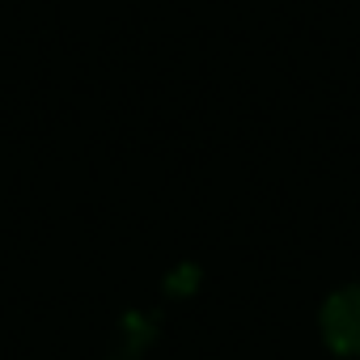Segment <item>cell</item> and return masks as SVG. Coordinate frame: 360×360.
I'll list each match as a JSON object with an SVG mask.
<instances>
[{"mask_svg": "<svg viewBox=\"0 0 360 360\" xmlns=\"http://www.w3.org/2000/svg\"><path fill=\"white\" fill-rule=\"evenodd\" d=\"M322 330H326V343L343 356H360V284L356 288H343L326 301L322 309Z\"/></svg>", "mask_w": 360, "mask_h": 360, "instance_id": "cell-1", "label": "cell"}]
</instances>
